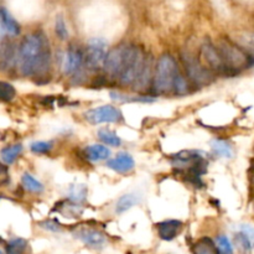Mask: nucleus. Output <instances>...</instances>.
I'll return each mask as SVG.
<instances>
[{
    "label": "nucleus",
    "instance_id": "nucleus-1",
    "mask_svg": "<svg viewBox=\"0 0 254 254\" xmlns=\"http://www.w3.org/2000/svg\"><path fill=\"white\" fill-rule=\"evenodd\" d=\"M22 76L36 77L46 73L51 64V51L46 37L34 32L22 40L16 57Z\"/></svg>",
    "mask_w": 254,
    "mask_h": 254
},
{
    "label": "nucleus",
    "instance_id": "nucleus-2",
    "mask_svg": "<svg viewBox=\"0 0 254 254\" xmlns=\"http://www.w3.org/2000/svg\"><path fill=\"white\" fill-rule=\"evenodd\" d=\"M180 69L175 59L170 55H163L158 60V64L155 66V72L153 77V88L154 92L161 93H169L174 91L176 79L180 76Z\"/></svg>",
    "mask_w": 254,
    "mask_h": 254
},
{
    "label": "nucleus",
    "instance_id": "nucleus-3",
    "mask_svg": "<svg viewBox=\"0 0 254 254\" xmlns=\"http://www.w3.org/2000/svg\"><path fill=\"white\" fill-rule=\"evenodd\" d=\"M171 165L179 170L184 171L186 178L196 181H200L201 175L207 170V160L203 153L198 150H184L176 154L171 159Z\"/></svg>",
    "mask_w": 254,
    "mask_h": 254
},
{
    "label": "nucleus",
    "instance_id": "nucleus-4",
    "mask_svg": "<svg viewBox=\"0 0 254 254\" xmlns=\"http://www.w3.org/2000/svg\"><path fill=\"white\" fill-rule=\"evenodd\" d=\"M217 50L220 51L231 74H235L241 69L252 66V56L233 42L222 41L220 45V49Z\"/></svg>",
    "mask_w": 254,
    "mask_h": 254
},
{
    "label": "nucleus",
    "instance_id": "nucleus-5",
    "mask_svg": "<svg viewBox=\"0 0 254 254\" xmlns=\"http://www.w3.org/2000/svg\"><path fill=\"white\" fill-rule=\"evenodd\" d=\"M107 44L103 39H92L88 42L84 55V66L89 69H98L103 67L107 56Z\"/></svg>",
    "mask_w": 254,
    "mask_h": 254
},
{
    "label": "nucleus",
    "instance_id": "nucleus-6",
    "mask_svg": "<svg viewBox=\"0 0 254 254\" xmlns=\"http://www.w3.org/2000/svg\"><path fill=\"white\" fill-rule=\"evenodd\" d=\"M84 118L91 124H103V123H117L122 119V113L116 107L106 106L91 108L84 113Z\"/></svg>",
    "mask_w": 254,
    "mask_h": 254
},
{
    "label": "nucleus",
    "instance_id": "nucleus-7",
    "mask_svg": "<svg viewBox=\"0 0 254 254\" xmlns=\"http://www.w3.org/2000/svg\"><path fill=\"white\" fill-rule=\"evenodd\" d=\"M184 62H185L186 71H188V74L191 81H193L197 84H206L211 81L212 74H211L210 69L202 66L201 62L196 60L195 57L186 55L184 57Z\"/></svg>",
    "mask_w": 254,
    "mask_h": 254
},
{
    "label": "nucleus",
    "instance_id": "nucleus-8",
    "mask_svg": "<svg viewBox=\"0 0 254 254\" xmlns=\"http://www.w3.org/2000/svg\"><path fill=\"white\" fill-rule=\"evenodd\" d=\"M201 54H202L203 60H205V62L207 64V66L210 67V69H213V71L217 72V73L231 74L227 66H226L225 61H223L222 56H221L220 51H218L213 45H203L202 49H201Z\"/></svg>",
    "mask_w": 254,
    "mask_h": 254
},
{
    "label": "nucleus",
    "instance_id": "nucleus-9",
    "mask_svg": "<svg viewBox=\"0 0 254 254\" xmlns=\"http://www.w3.org/2000/svg\"><path fill=\"white\" fill-rule=\"evenodd\" d=\"M73 236L77 240L82 241L86 246L91 248H96V250L104 247L107 242L103 233L91 227H77L73 231Z\"/></svg>",
    "mask_w": 254,
    "mask_h": 254
},
{
    "label": "nucleus",
    "instance_id": "nucleus-10",
    "mask_svg": "<svg viewBox=\"0 0 254 254\" xmlns=\"http://www.w3.org/2000/svg\"><path fill=\"white\" fill-rule=\"evenodd\" d=\"M124 52H126V46L116 47V49L107 52L103 68L106 69L107 74L111 76L112 78H118L119 74H121L122 66H123Z\"/></svg>",
    "mask_w": 254,
    "mask_h": 254
},
{
    "label": "nucleus",
    "instance_id": "nucleus-11",
    "mask_svg": "<svg viewBox=\"0 0 254 254\" xmlns=\"http://www.w3.org/2000/svg\"><path fill=\"white\" fill-rule=\"evenodd\" d=\"M84 64V55L81 50L77 47H71L67 50L64 57V64L62 68L66 74H74L82 68Z\"/></svg>",
    "mask_w": 254,
    "mask_h": 254
},
{
    "label": "nucleus",
    "instance_id": "nucleus-12",
    "mask_svg": "<svg viewBox=\"0 0 254 254\" xmlns=\"http://www.w3.org/2000/svg\"><path fill=\"white\" fill-rule=\"evenodd\" d=\"M135 161L133 156L128 153H119L113 159L107 161V168L118 174H129L134 170Z\"/></svg>",
    "mask_w": 254,
    "mask_h": 254
},
{
    "label": "nucleus",
    "instance_id": "nucleus-13",
    "mask_svg": "<svg viewBox=\"0 0 254 254\" xmlns=\"http://www.w3.org/2000/svg\"><path fill=\"white\" fill-rule=\"evenodd\" d=\"M159 237L163 241H173L180 235L183 230V222L179 220H166L156 225Z\"/></svg>",
    "mask_w": 254,
    "mask_h": 254
},
{
    "label": "nucleus",
    "instance_id": "nucleus-14",
    "mask_svg": "<svg viewBox=\"0 0 254 254\" xmlns=\"http://www.w3.org/2000/svg\"><path fill=\"white\" fill-rule=\"evenodd\" d=\"M84 153H86L87 159L89 161H93V163L107 160L111 156V150L107 148V145H102V144H92V145H88L86 148V150H84Z\"/></svg>",
    "mask_w": 254,
    "mask_h": 254
},
{
    "label": "nucleus",
    "instance_id": "nucleus-15",
    "mask_svg": "<svg viewBox=\"0 0 254 254\" xmlns=\"http://www.w3.org/2000/svg\"><path fill=\"white\" fill-rule=\"evenodd\" d=\"M191 251L193 254H218L216 243L210 237H202L196 241Z\"/></svg>",
    "mask_w": 254,
    "mask_h": 254
},
{
    "label": "nucleus",
    "instance_id": "nucleus-16",
    "mask_svg": "<svg viewBox=\"0 0 254 254\" xmlns=\"http://www.w3.org/2000/svg\"><path fill=\"white\" fill-rule=\"evenodd\" d=\"M140 202V197L136 193H126V195L121 196L116 203V212L117 213H124L126 211L130 210L135 205Z\"/></svg>",
    "mask_w": 254,
    "mask_h": 254
},
{
    "label": "nucleus",
    "instance_id": "nucleus-17",
    "mask_svg": "<svg viewBox=\"0 0 254 254\" xmlns=\"http://www.w3.org/2000/svg\"><path fill=\"white\" fill-rule=\"evenodd\" d=\"M0 25L2 26L4 31L11 36H16L20 32L19 24L15 21L14 17L9 14L5 9L0 10Z\"/></svg>",
    "mask_w": 254,
    "mask_h": 254
},
{
    "label": "nucleus",
    "instance_id": "nucleus-18",
    "mask_svg": "<svg viewBox=\"0 0 254 254\" xmlns=\"http://www.w3.org/2000/svg\"><path fill=\"white\" fill-rule=\"evenodd\" d=\"M211 148L215 151V154H217L218 156L225 159H231L235 155V151H233L232 145H231L228 141L222 140V139H215L211 143Z\"/></svg>",
    "mask_w": 254,
    "mask_h": 254
},
{
    "label": "nucleus",
    "instance_id": "nucleus-19",
    "mask_svg": "<svg viewBox=\"0 0 254 254\" xmlns=\"http://www.w3.org/2000/svg\"><path fill=\"white\" fill-rule=\"evenodd\" d=\"M21 184L24 186V189L29 192L32 193H41L44 192L45 188L41 183H40L37 179H35L34 176L30 175V174L25 173L24 175L21 176Z\"/></svg>",
    "mask_w": 254,
    "mask_h": 254
},
{
    "label": "nucleus",
    "instance_id": "nucleus-20",
    "mask_svg": "<svg viewBox=\"0 0 254 254\" xmlns=\"http://www.w3.org/2000/svg\"><path fill=\"white\" fill-rule=\"evenodd\" d=\"M22 151V145L21 144H14V145L6 146V148L2 149L0 151V156H1V160L4 161L5 164L10 165V164L14 163L17 159V156L21 154Z\"/></svg>",
    "mask_w": 254,
    "mask_h": 254
},
{
    "label": "nucleus",
    "instance_id": "nucleus-21",
    "mask_svg": "<svg viewBox=\"0 0 254 254\" xmlns=\"http://www.w3.org/2000/svg\"><path fill=\"white\" fill-rule=\"evenodd\" d=\"M98 138L103 141L106 145L111 146H119L122 144V139L119 138L118 134L116 131L111 130L108 128L99 129L98 130Z\"/></svg>",
    "mask_w": 254,
    "mask_h": 254
},
{
    "label": "nucleus",
    "instance_id": "nucleus-22",
    "mask_svg": "<svg viewBox=\"0 0 254 254\" xmlns=\"http://www.w3.org/2000/svg\"><path fill=\"white\" fill-rule=\"evenodd\" d=\"M27 248V242L24 238H14L7 242L5 252L6 254H24Z\"/></svg>",
    "mask_w": 254,
    "mask_h": 254
},
{
    "label": "nucleus",
    "instance_id": "nucleus-23",
    "mask_svg": "<svg viewBox=\"0 0 254 254\" xmlns=\"http://www.w3.org/2000/svg\"><path fill=\"white\" fill-rule=\"evenodd\" d=\"M68 196H69V200L73 201L74 203L83 202L87 197L86 185H82V184L72 185L68 190Z\"/></svg>",
    "mask_w": 254,
    "mask_h": 254
},
{
    "label": "nucleus",
    "instance_id": "nucleus-24",
    "mask_svg": "<svg viewBox=\"0 0 254 254\" xmlns=\"http://www.w3.org/2000/svg\"><path fill=\"white\" fill-rule=\"evenodd\" d=\"M235 245L237 247L238 252L241 254H251L252 253V246H251L248 238L243 235L242 232L236 233L235 236Z\"/></svg>",
    "mask_w": 254,
    "mask_h": 254
},
{
    "label": "nucleus",
    "instance_id": "nucleus-25",
    "mask_svg": "<svg viewBox=\"0 0 254 254\" xmlns=\"http://www.w3.org/2000/svg\"><path fill=\"white\" fill-rule=\"evenodd\" d=\"M15 96H16V91L14 86L7 82L0 81V101L10 102L15 98Z\"/></svg>",
    "mask_w": 254,
    "mask_h": 254
},
{
    "label": "nucleus",
    "instance_id": "nucleus-26",
    "mask_svg": "<svg viewBox=\"0 0 254 254\" xmlns=\"http://www.w3.org/2000/svg\"><path fill=\"white\" fill-rule=\"evenodd\" d=\"M216 248L218 254H233V247L227 236H218L216 240Z\"/></svg>",
    "mask_w": 254,
    "mask_h": 254
},
{
    "label": "nucleus",
    "instance_id": "nucleus-27",
    "mask_svg": "<svg viewBox=\"0 0 254 254\" xmlns=\"http://www.w3.org/2000/svg\"><path fill=\"white\" fill-rule=\"evenodd\" d=\"M111 97L117 102H144V103H149V102H153L154 99H150L151 97H131V96H126V94H122L119 92H112Z\"/></svg>",
    "mask_w": 254,
    "mask_h": 254
},
{
    "label": "nucleus",
    "instance_id": "nucleus-28",
    "mask_svg": "<svg viewBox=\"0 0 254 254\" xmlns=\"http://www.w3.org/2000/svg\"><path fill=\"white\" fill-rule=\"evenodd\" d=\"M51 141H34L30 145V150L35 154H46L52 149Z\"/></svg>",
    "mask_w": 254,
    "mask_h": 254
},
{
    "label": "nucleus",
    "instance_id": "nucleus-29",
    "mask_svg": "<svg viewBox=\"0 0 254 254\" xmlns=\"http://www.w3.org/2000/svg\"><path fill=\"white\" fill-rule=\"evenodd\" d=\"M55 31H56V35L61 40H67V37H68V30H67L66 22H64V19L62 16L56 17V22H55Z\"/></svg>",
    "mask_w": 254,
    "mask_h": 254
},
{
    "label": "nucleus",
    "instance_id": "nucleus-30",
    "mask_svg": "<svg viewBox=\"0 0 254 254\" xmlns=\"http://www.w3.org/2000/svg\"><path fill=\"white\" fill-rule=\"evenodd\" d=\"M240 232H242L246 237L250 241L252 248H254V227L252 225H248V223H245V225H241Z\"/></svg>",
    "mask_w": 254,
    "mask_h": 254
},
{
    "label": "nucleus",
    "instance_id": "nucleus-31",
    "mask_svg": "<svg viewBox=\"0 0 254 254\" xmlns=\"http://www.w3.org/2000/svg\"><path fill=\"white\" fill-rule=\"evenodd\" d=\"M7 181H9V173H7L6 166L0 163V186L5 185Z\"/></svg>",
    "mask_w": 254,
    "mask_h": 254
},
{
    "label": "nucleus",
    "instance_id": "nucleus-32",
    "mask_svg": "<svg viewBox=\"0 0 254 254\" xmlns=\"http://www.w3.org/2000/svg\"><path fill=\"white\" fill-rule=\"evenodd\" d=\"M42 228H45V230H49V231H54V232H56V231H59V225H57L55 221H45L44 223H41Z\"/></svg>",
    "mask_w": 254,
    "mask_h": 254
},
{
    "label": "nucleus",
    "instance_id": "nucleus-33",
    "mask_svg": "<svg viewBox=\"0 0 254 254\" xmlns=\"http://www.w3.org/2000/svg\"><path fill=\"white\" fill-rule=\"evenodd\" d=\"M4 34H5L4 29H2V26H1V25H0V40L2 39V36H4Z\"/></svg>",
    "mask_w": 254,
    "mask_h": 254
},
{
    "label": "nucleus",
    "instance_id": "nucleus-34",
    "mask_svg": "<svg viewBox=\"0 0 254 254\" xmlns=\"http://www.w3.org/2000/svg\"><path fill=\"white\" fill-rule=\"evenodd\" d=\"M0 254H2V253H1V252H0Z\"/></svg>",
    "mask_w": 254,
    "mask_h": 254
}]
</instances>
